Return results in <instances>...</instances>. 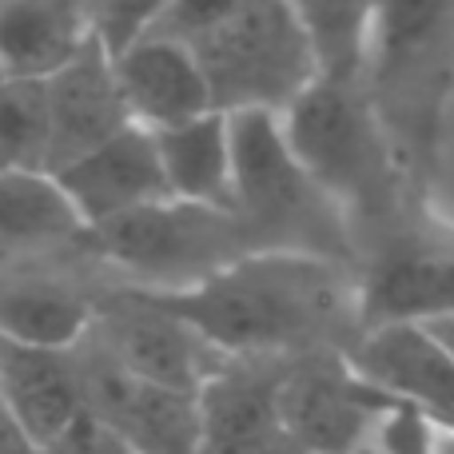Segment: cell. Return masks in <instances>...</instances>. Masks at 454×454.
Segmentation results:
<instances>
[{"instance_id": "obj_1", "label": "cell", "mask_w": 454, "mask_h": 454, "mask_svg": "<svg viewBox=\"0 0 454 454\" xmlns=\"http://www.w3.org/2000/svg\"><path fill=\"white\" fill-rule=\"evenodd\" d=\"M347 263L299 251H247L200 283L148 291L207 351L263 355L303 347L359 323V283Z\"/></svg>"}, {"instance_id": "obj_2", "label": "cell", "mask_w": 454, "mask_h": 454, "mask_svg": "<svg viewBox=\"0 0 454 454\" xmlns=\"http://www.w3.org/2000/svg\"><path fill=\"white\" fill-rule=\"evenodd\" d=\"M359 88L411 196H423L454 92V0H375Z\"/></svg>"}, {"instance_id": "obj_3", "label": "cell", "mask_w": 454, "mask_h": 454, "mask_svg": "<svg viewBox=\"0 0 454 454\" xmlns=\"http://www.w3.org/2000/svg\"><path fill=\"white\" fill-rule=\"evenodd\" d=\"M279 128L295 160L347 215L351 235L355 223L399 227L411 188L359 84L315 76L279 112Z\"/></svg>"}, {"instance_id": "obj_4", "label": "cell", "mask_w": 454, "mask_h": 454, "mask_svg": "<svg viewBox=\"0 0 454 454\" xmlns=\"http://www.w3.org/2000/svg\"><path fill=\"white\" fill-rule=\"evenodd\" d=\"M227 116V112H223ZM231 215L255 251H299L347 263L355 235L339 204L311 180L271 112H231Z\"/></svg>"}, {"instance_id": "obj_5", "label": "cell", "mask_w": 454, "mask_h": 454, "mask_svg": "<svg viewBox=\"0 0 454 454\" xmlns=\"http://www.w3.org/2000/svg\"><path fill=\"white\" fill-rule=\"evenodd\" d=\"M215 112L279 116L315 80V60L287 0H243L227 20L192 40Z\"/></svg>"}, {"instance_id": "obj_6", "label": "cell", "mask_w": 454, "mask_h": 454, "mask_svg": "<svg viewBox=\"0 0 454 454\" xmlns=\"http://www.w3.org/2000/svg\"><path fill=\"white\" fill-rule=\"evenodd\" d=\"M80 239L124 271L152 279L148 291H176L247 255L251 239L231 212L184 200H156L136 212L84 227Z\"/></svg>"}, {"instance_id": "obj_7", "label": "cell", "mask_w": 454, "mask_h": 454, "mask_svg": "<svg viewBox=\"0 0 454 454\" xmlns=\"http://www.w3.org/2000/svg\"><path fill=\"white\" fill-rule=\"evenodd\" d=\"M279 434L303 454H355L395 407L347 359H311L279 371L271 387Z\"/></svg>"}, {"instance_id": "obj_8", "label": "cell", "mask_w": 454, "mask_h": 454, "mask_svg": "<svg viewBox=\"0 0 454 454\" xmlns=\"http://www.w3.org/2000/svg\"><path fill=\"white\" fill-rule=\"evenodd\" d=\"M84 407L112 423L136 454H204L200 391L160 387L124 371L104 347L76 363Z\"/></svg>"}, {"instance_id": "obj_9", "label": "cell", "mask_w": 454, "mask_h": 454, "mask_svg": "<svg viewBox=\"0 0 454 454\" xmlns=\"http://www.w3.org/2000/svg\"><path fill=\"white\" fill-rule=\"evenodd\" d=\"M343 359L379 395L419 411L434 431L454 434V355L423 323L363 327Z\"/></svg>"}, {"instance_id": "obj_10", "label": "cell", "mask_w": 454, "mask_h": 454, "mask_svg": "<svg viewBox=\"0 0 454 454\" xmlns=\"http://www.w3.org/2000/svg\"><path fill=\"white\" fill-rule=\"evenodd\" d=\"M454 311V235L395 227L359 283V331L375 323H427Z\"/></svg>"}, {"instance_id": "obj_11", "label": "cell", "mask_w": 454, "mask_h": 454, "mask_svg": "<svg viewBox=\"0 0 454 454\" xmlns=\"http://www.w3.org/2000/svg\"><path fill=\"white\" fill-rule=\"evenodd\" d=\"M52 180L60 184L64 200L72 204V212L80 215L84 227H96L112 220V215L168 200L156 140L140 124H124L120 132H112L108 140L88 148L72 164L56 168Z\"/></svg>"}, {"instance_id": "obj_12", "label": "cell", "mask_w": 454, "mask_h": 454, "mask_svg": "<svg viewBox=\"0 0 454 454\" xmlns=\"http://www.w3.org/2000/svg\"><path fill=\"white\" fill-rule=\"evenodd\" d=\"M44 88V120H48V148H44V172L72 164L132 124L120 100L116 76H112V56L96 44V36L80 48L72 60H64L56 72L40 80Z\"/></svg>"}, {"instance_id": "obj_13", "label": "cell", "mask_w": 454, "mask_h": 454, "mask_svg": "<svg viewBox=\"0 0 454 454\" xmlns=\"http://www.w3.org/2000/svg\"><path fill=\"white\" fill-rule=\"evenodd\" d=\"M112 76H116L128 120L148 132L215 112L204 72H200L192 48L180 40L144 32L140 40H132L112 56Z\"/></svg>"}, {"instance_id": "obj_14", "label": "cell", "mask_w": 454, "mask_h": 454, "mask_svg": "<svg viewBox=\"0 0 454 454\" xmlns=\"http://www.w3.org/2000/svg\"><path fill=\"white\" fill-rule=\"evenodd\" d=\"M104 351L124 371L160 387L200 391L212 375V367H204L207 347L148 291H128L112 315H104Z\"/></svg>"}, {"instance_id": "obj_15", "label": "cell", "mask_w": 454, "mask_h": 454, "mask_svg": "<svg viewBox=\"0 0 454 454\" xmlns=\"http://www.w3.org/2000/svg\"><path fill=\"white\" fill-rule=\"evenodd\" d=\"M0 399L12 407L24 431L48 447L84 407V387L72 351H44L0 339Z\"/></svg>"}, {"instance_id": "obj_16", "label": "cell", "mask_w": 454, "mask_h": 454, "mask_svg": "<svg viewBox=\"0 0 454 454\" xmlns=\"http://www.w3.org/2000/svg\"><path fill=\"white\" fill-rule=\"evenodd\" d=\"M88 40V0H0V76L44 80Z\"/></svg>"}, {"instance_id": "obj_17", "label": "cell", "mask_w": 454, "mask_h": 454, "mask_svg": "<svg viewBox=\"0 0 454 454\" xmlns=\"http://www.w3.org/2000/svg\"><path fill=\"white\" fill-rule=\"evenodd\" d=\"M156 156L168 200L231 212V132L223 112H204L184 124L156 128Z\"/></svg>"}, {"instance_id": "obj_18", "label": "cell", "mask_w": 454, "mask_h": 454, "mask_svg": "<svg viewBox=\"0 0 454 454\" xmlns=\"http://www.w3.org/2000/svg\"><path fill=\"white\" fill-rule=\"evenodd\" d=\"M92 307L64 283H0V339L44 351H76L92 331Z\"/></svg>"}, {"instance_id": "obj_19", "label": "cell", "mask_w": 454, "mask_h": 454, "mask_svg": "<svg viewBox=\"0 0 454 454\" xmlns=\"http://www.w3.org/2000/svg\"><path fill=\"white\" fill-rule=\"evenodd\" d=\"M315 60V76L359 84L375 0H287Z\"/></svg>"}, {"instance_id": "obj_20", "label": "cell", "mask_w": 454, "mask_h": 454, "mask_svg": "<svg viewBox=\"0 0 454 454\" xmlns=\"http://www.w3.org/2000/svg\"><path fill=\"white\" fill-rule=\"evenodd\" d=\"M80 235H84V223L48 172L0 176V243L4 247L80 239Z\"/></svg>"}, {"instance_id": "obj_21", "label": "cell", "mask_w": 454, "mask_h": 454, "mask_svg": "<svg viewBox=\"0 0 454 454\" xmlns=\"http://www.w3.org/2000/svg\"><path fill=\"white\" fill-rule=\"evenodd\" d=\"M48 120L40 80L0 76V176L44 172Z\"/></svg>"}, {"instance_id": "obj_22", "label": "cell", "mask_w": 454, "mask_h": 454, "mask_svg": "<svg viewBox=\"0 0 454 454\" xmlns=\"http://www.w3.org/2000/svg\"><path fill=\"white\" fill-rule=\"evenodd\" d=\"M168 0H88V16H92V36L108 56L140 40L152 24L160 20Z\"/></svg>"}, {"instance_id": "obj_23", "label": "cell", "mask_w": 454, "mask_h": 454, "mask_svg": "<svg viewBox=\"0 0 454 454\" xmlns=\"http://www.w3.org/2000/svg\"><path fill=\"white\" fill-rule=\"evenodd\" d=\"M239 4L243 0H168L160 20L152 24L148 32L180 40V44H192V40H200L204 32H212L220 20H227Z\"/></svg>"}, {"instance_id": "obj_24", "label": "cell", "mask_w": 454, "mask_h": 454, "mask_svg": "<svg viewBox=\"0 0 454 454\" xmlns=\"http://www.w3.org/2000/svg\"><path fill=\"white\" fill-rule=\"evenodd\" d=\"M44 454H136L124 442V434L112 423H104L92 407H80L72 415V423L56 434L44 447Z\"/></svg>"}, {"instance_id": "obj_25", "label": "cell", "mask_w": 454, "mask_h": 454, "mask_svg": "<svg viewBox=\"0 0 454 454\" xmlns=\"http://www.w3.org/2000/svg\"><path fill=\"white\" fill-rule=\"evenodd\" d=\"M0 454H44V447L24 431V423L12 415L4 399H0Z\"/></svg>"}, {"instance_id": "obj_26", "label": "cell", "mask_w": 454, "mask_h": 454, "mask_svg": "<svg viewBox=\"0 0 454 454\" xmlns=\"http://www.w3.org/2000/svg\"><path fill=\"white\" fill-rule=\"evenodd\" d=\"M427 331H431L434 339H439L442 347H447V351L454 355V311H447V315H439V319H427L423 323Z\"/></svg>"}, {"instance_id": "obj_27", "label": "cell", "mask_w": 454, "mask_h": 454, "mask_svg": "<svg viewBox=\"0 0 454 454\" xmlns=\"http://www.w3.org/2000/svg\"><path fill=\"white\" fill-rule=\"evenodd\" d=\"M434 454H454V434H447V431L434 434Z\"/></svg>"}, {"instance_id": "obj_28", "label": "cell", "mask_w": 454, "mask_h": 454, "mask_svg": "<svg viewBox=\"0 0 454 454\" xmlns=\"http://www.w3.org/2000/svg\"><path fill=\"white\" fill-rule=\"evenodd\" d=\"M355 454H383V450H379V447H375V442H367V447H359V450H355Z\"/></svg>"}]
</instances>
